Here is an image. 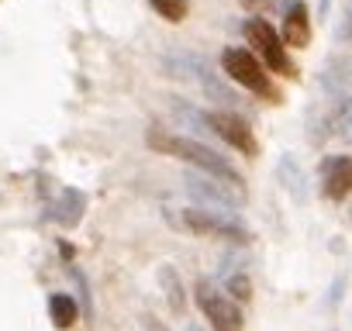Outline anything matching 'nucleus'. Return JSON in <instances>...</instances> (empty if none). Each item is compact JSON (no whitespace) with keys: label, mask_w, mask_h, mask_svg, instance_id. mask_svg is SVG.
<instances>
[{"label":"nucleus","mask_w":352,"mask_h":331,"mask_svg":"<svg viewBox=\"0 0 352 331\" xmlns=\"http://www.w3.org/2000/svg\"><path fill=\"white\" fill-rule=\"evenodd\" d=\"M145 145L155 148V152H166V155L184 159L187 166H194V170H201V173L211 176V180H221V183H228V187H235V190H245V180H242V173L235 170V166H232L221 152H214L211 145H204V141H197V138L166 135V131H155V128H152V131L145 135Z\"/></svg>","instance_id":"f257e3e1"},{"label":"nucleus","mask_w":352,"mask_h":331,"mask_svg":"<svg viewBox=\"0 0 352 331\" xmlns=\"http://www.w3.org/2000/svg\"><path fill=\"white\" fill-rule=\"evenodd\" d=\"M173 225L184 228L190 235H201V238H221L228 245H249L252 242V231L232 214V211H208V207H184L173 214Z\"/></svg>","instance_id":"f03ea898"},{"label":"nucleus","mask_w":352,"mask_h":331,"mask_svg":"<svg viewBox=\"0 0 352 331\" xmlns=\"http://www.w3.org/2000/svg\"><path fill=\"white\" fill-rule=\"evenodd\" d=\"M242 32H245V42H249L252 56H256L259 62H266V69H273V73H280V76H287V80L297 76V66H294V59H290V52H287V45H283V38H280V32H276L266 18H249V21L242 25Z\"/></svg>","instance_id":"7ed1b4c3"},{"label":"nucleus","mask_w":352,"mask_h":331,"mask_svg":"<svg viewBox=\"0 0 352 331\" xmlns=\"http://www.w3.org/2000/svg\"><path fill=\"white\" fill-rule=\"evenodd\" d=\"M221 69L228 73V80H235L242 90H249V93H256V97H266V100H280V93H276V87L270 83V76H266V69H263V62L252 56V52H245V49H225L221 52Z\"/></svg>","instance_id":"20e7f679"},{"label":"nucleus","mask_w":352,"mask_h":331,"mask_svg":"<svg viewBox=\"0 0 352 331\" xmlns=\"http://www.w3.org/2000/svg\"><path fill=\"white\" fill-rule=\"evenodd\" d=\"M194 297H197L201 314L211 321V331H242V324H245V321H242L239 304H235L228 293H221L211 279H197Z\"/></svg>","instance_id":"39448f33"},{"label":"nucleus","mask_w":352,"mask_h":331,"mask_svg":"<svg viewBox=\"0 0 352 331\" xmlns=\"http://www.w3.org/2000/svg\"><path fill=\"white\" fill-rule=\"evenodd\" d=\"M204 124L211 135H218L225 145H232L239 155H259V141L252 135V124L239 114V111H208L204 114Z\"/></svg>","instance_id":"423d86ee"},{"label":"nucleus","mask_w":352,"mask_h":331,"mask_svg":"<svg viewBox=\"0 0 352 331\" xmlns=\"http://www.w3.org/2000/svg\"><path fill=\"white\" fill-rule=\"evenodd\" d=\"M184 187H187V194H190L201 207H208V211H232V207H239V204L245 201V190H235V187H228V183H221V180L197 176V173H184Z\"/></svg>","instance_id":"0eeeda50"},{"label":"nucleus","mask_w":352,"mask_h":331,"mask_svg":"<svg viewBox=\"0 0 352 331\" xmlns=\"http://www.w3.org/2000/svg\"><path fill=\"white\" fill-rule=\"evenodd\" d=\"M349 111H352V97H328V104L314 107L307 117V141L321 145L328 138H338V128H342Z\"/></svg>","instance_id":"6e6552de"},{"label":"nucleus","mask_w":352,"mask_h":331,"mask_svg":"<svg viewBox=\"0 0 352 331\" xmlns=\"http://www.w3.org/2000/svg\"><path fill=\"white\" fill-rule=\"evenodd\" d=\"M318 173H321L324 201H335V204L349 201V194H352V155H328V159H321Z\"/></svg>","instance_id":"1a4fd4ad"},{"label":"nucleus","mask_w":352,"mask_h":331,"mask_svg":"<svg viewBox=\"0 0 352 331\" xmlns=\"http://www.w3.org/2000/svg\"><path fill=\"white\" fill-rule=\"evenodd\" d=\"M318 87L328 97H349V90H352V52L328 59L324 69L318 73Z\"/></svg>","instance_id":"9d476101"},{"label":"nucleus","mask_w":352,"mask_h":331,"mask_svg":"<svg viewBox=\"0 0 352 331\" xmlns=\"http://www.w3.org/2000/svg\"><path fill=\"white\" fill-rule=\"evenodd\" d=\"M283 45L290 49H307L311 45V18H307V4H294L290 11H283V32H280Z\"/></svg>","instance_id":"9b49d317"},{"label":"nucleus","mask_w":352,"mask_h":331,"mask_svg":"<svg viewBox=\"0 0 352 331\" xmlns=\"http://www.w3.org/2000/svg\"><path fill=\"white\" fill-rule=\"evenodd\" d=\"M83 211H87V197H83V190H63V197L49 207V221H59V225H66V228H73V225H80V218H83Z\"/></svg>","instance_id":"f8f14e48"},{"label":"nucleus","mask_w":352,"mask_h":331,"mask_svg":"<svg viewBox=\"0 0 352 331\" xmlns=\"http://www.w3.org/2000/svg\"><path fill=\"white\" fill-rule=\"evenodd\" d=\"M276 180L283 183V190H287L297 204L307 201V176H304L300 162H297L294 155H283V159H280V166H276Z\"/></svg>","instance_id":"ddd939ff"},{"label":"nucleus","mask_w":352,"mask_h":331,"mask_svg":"<svg viewBox=\"0 0 352 331\" xmlns=\"http://www.w3.org/2000/svg\"><path fill=\"white\" fill-rule=\"evenodd\" d=\"M155 279H159V286H162V293H166L169 310H173V314H184L187 293H184V283H180V276H176V269H173V266H159V269H155Z\"/></svg>","instance_id":"4468645a"},{"label":"nucleus","mask_w":352,"mask_h":331,"mask_svg":"<svg viewBox=\"0 0 352 331\" xmlns=\"http://www.w3.org/2000/svg\"><path fill=\"white\" fill-rule=\"evenodd\" d=\"M49 317H52V324H56L59 331H69V328L76 324V317H80L76 297H73V293H52V297H49Z\"/></svg>","instance_id":"2eb2a0df"},{"label":"nucleus","mask_w":352,"mask_h":331,"mask_svg":"<svg viewBox=\"0 0 352 331\" xmlns=\"http://www.w3.org/2000/svg\"><path fill=\"white\" fill-rule=\"evenodd\" d=\"M148 4H152V11L159 14V18H166V21H184L187 18V11H190V4H187V0H148Z\"/></svg>","instance_id":"dca6fc26"},{"label":"nucleus","mask_w":352,"mask_h":331,"mask_svg":"<svg viewBox=\"0 0 352 331\" xmlns=\"http://www.w3.org/2000/svg\"><path fill=\"white\" fill-rule=\"evenodd\" d=\"M225 283H228V297L232 300H252V279L245 273H232Z\"/></svg>","instance_id":"f3484780"},{"label":"nucleus","mask_w":352,"mask_h":331,"mask_svg":"<svg viewBox=\"0 0 352 331\" xmlns=\"http://www.w3.org/2000/svg\"><path fill=\"white\" fill-rule=\"evenodd\" d=\"M69 276H73V283H76V290H80V293H76V304H80V310H83L87 317H94V304H90V286H87V276H83L76 266L69 269Z\"/></svg>","instance_id":"a211bd4d"},{"label":"nucleus","mask_w":352,"mask_h":331,"mask_svg":"<svg viewBox=\"0 0 352 331\" xmlns=\"http://www.w3.org/2000/svg\"><path fill=\"white\" fill-rule=\"evenodd\" d=\"M239 4L249 8V11H273V8H276L273 0H239Z\"/></svg>","instance_id":"6ab92c4d"},{"label":"nucleus","mask_w":352,"mask_h":331,"mask_svg":"<svg viewBox=\"0 0 352 331\" xmlns=\"http://www.w3.org/2000/svg\"><path fill=\"white\" fill-rule=\"evenodd\" d=\"M338 38H342V42H345V38L352 42V11H345V21H342V28H338Z\"/></svg>","instance_id":"aec40b11"},{"label":"nucleus","mask_w":352,"mask_h":331,"mask_svg":"<svg viewBox=\"0 0 352 331\" xmlns=\"http://www.w3.org/2000/svg\"><path fill=\"white\" fill-rule=\"evenodd\" d=\"M338 138H345V141H352V111L345 114V121H342V128H338Z\"/></svg>","instance_id":"412c9836"},{"label":"nucleus","mask_w":352,"mask_h":331,"mask_svg":"<svg viewBox=\"0 0 352 331\" xmlns=\"http://www.w3.org/2000/svg\"><path fill=\"white\" fill-rule=\"evenodd\" d=\"M145 328H148V331H169V328H166L162 321H155L152 314H145Z\"/></svg>","instance_id":"4be33fe9"},{"label":"nucleus","mask_w":352,"mask_h":331,"mask_svg":"<svg viewBox=\"0 0 352 331\" xmlns=\"http://www.w3.org/2000/svg\"><path fill=\"white\" fill-rule=\"evenodd\" d=\"M59 252H63V259H73V245L69 242H59Z\"/></svg>","instance_id":"5701e85b"},{"label":"nucleus","mask_w":352,"mask_h":331,"mask_svg":"<svg viewBox=\"0 0 352 331\" xmlns=\"http://www.w3.org/2000/svg\"><path fill=\"white\" fill-rule=\"evenodd\" d=\"M328 8H331V0H321V4H318V11H321V18L328 14Z\"/></svg>","instance_id":"b1692460"},{"label":"nucleus","mask_w":352,"mask_h":331,"mask_svg":"<svg viewBox=\"0 0 352 331\" xmlns=\"http://www.w3.org/2000/svg\"><path fill=\"white\" fill-rule=\"evenodd\" d=\"M273 4H280V0H273ZM283 4H287V11H290L294 4H304V0H283Z\"/></svg>","instance_id":"393cba45"},{"label":"nucleus","mask_w":352,"mask_h":331,"mask_svg":"<svg viewBox=\"0 0 352 331\" xmlns=\"http://www.w3.org/2000/svg\"><path fill=\"white\" fill-rule=\"evenodd\" d=\"M184 331H204V328H201V324H187Z\"/></svg>","instance_id":"a878e982"}]
</instances>
